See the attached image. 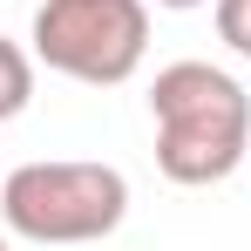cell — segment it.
<instances>
[{"mask_svg":"<svg viewBox=\"0 0 251 251\" xmlns=\"http://www.w3.org/2000/svg\"><path fill=\"white\" fill-rule=\"evenodd\" d=\"M156 7H170V14H190V7H204V0H156Z\"/></svg>","mask_w":251,"mask_h":251,"instance_id":"cell-6","label":"cell"},{"mask_svg":"<svg viewBox=\"0 0 251 251\" xmlns=\"http://www.w3.org/2000/svg\"><path fill=\"white\" fill-rule=\"evenodd\" d=\"M150 54V7L143 0H41L34 14V61L88 88H116Z\"/></svg>","mask_w":251,"mask_h":251,"instance_id":"cell-3","label":"cell"},{"mask_svg":"<svg viewBox=\"0 0 251 251\" xmlns=\"http://www.w3.org/2000/svg\"><path fill=\"white\" fill-rule=\"evenodd\" d=\"M156 170L170 183H224L251 150V95L210 61H170L150 88Z\"/></svg>","mask_w":251,"mask_h":251,"instance_id":"cell-1","label":"cell"},{"mask_svg":"<svg viewBox=\"0 0 251 251\" xmlns=\"http://www.w3.org/2000/svg\"><path fill=\"white\" fill-rule=\"evenodd\" d=\"M0 251H7V238H0Z\"/></svg>","mask_w":251,"mask_h":251,"instance_id":"cell-7","label":"cell"},{"mask_svg":"<svg viewBox=\"0 0 251 251\" xmlns=\"http://www.w3.org/2000/svg\"><path fill=\"white\" fill-rule=\"evenodd\" d=\"M27 95H34V54L0 34V123H14L27 109Z\"/></svg>","mask_w":251,"mask_h":251,"instance_id":"cell-4","label":"cell"},{"mask_svg":"<svg viewBox=\"0 0 251 251\" xmlns=\"http://www.w3.org/2000/svg\"><path fill=\"white\" fill-rule=\"evenodd\" d=\"M0 217L34 245H95L129 217V176L116 163H21L0 176Z\"/></svg>","mask_w":251,"mask_h":251,"instance_id":"cell-2","label":"cell"},{"mask_svg":"<svg viewBox=\"0 0 251 251\" xmlns=\"http://www.w3.org/2000/svg\"><path fill=\"white\" fill-rule=\"evenodd\" d=\"M217 41L251 61V0H217Z\"/></svg>","mask_w":251,"mask_h":251,"instance_id":"cell-5","label":"cell"}]
</instances>
